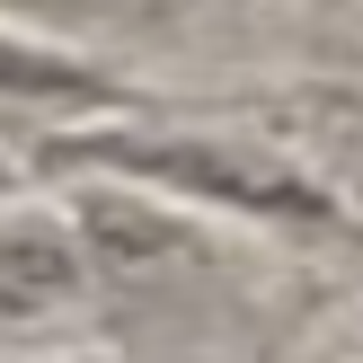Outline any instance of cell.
<instances>
[{"mask_svg": "<svg viewBox=\"0 0 363 363\" xmlns=\"http://www.w3.org/2000/svg\"><path fill=\"white\" fill-rule=\"evenodd\" d=\"M0 98H27V106H116L124 89L106 80L98 62H80V53L0 27Z\"/></svg>", "mask_w": 363, "mask_h": 363, "instance_id": "3957f363", "label": "cell"}, {"mask_svg": "<svg viewBox=\"0 0 363 363\" xmlns=\"http://www.w3.org/2000/svg\"><path fill=\"white\" fill-rule=\"evenodd\" d=\"M98 177H124V186L160 195L177 213H240V222H337L328 186H319L301 160H284L275 142L248 133H98L89 142Z\"/></svg>", "mask_w": 363, "mask_h": 363, "instance_id": "6da1fadb", "label": "cell"}, {"mask_svg": "<svg viewBox=\"0 0 363 363\" xmlns=\"http://www.w3.org/2000/svg\"><path fill=\"white\" fill-rule=\"evenodd\" d=\"M89 257L71 240V213H9L0 222V337L53 328L62 311L89 301Z\"/></svg>", "mask_w": 363, "mask_h": 363, "instance_id": "7a4b0ae2", "label": "cell"}]
</instances>
